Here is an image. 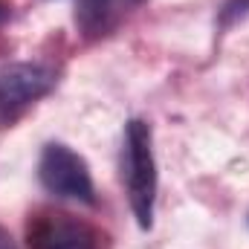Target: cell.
I'll use <instances>...</instances> for the list:
<instances>
[{"instance_id": "2", "label": "cell", "mask_w": 249, "mask_h": 249, "mask_svg": "<svg viewBox=\"0 0 249 249\" xmlns=\"http://www.w3.org/2000/svg\"><path fill=\"white\" fill-rule=\"evenodd\" d=\"M55 81L58 75L50 64H0V130L18 122L38 99H44L55 87Z\"/></svg>"}, {"instance_id": "4", "label": "cell", "mask_w": 249, "mask_h": 249, "mask_svg": "<svg viewBox=\"0 0 249 249\" xmlns=\"http://www.w3.org/2000/svg\"><path fill=\"white\" fill-rule=\"evenodd\" d=\"M102 235L81 217L67 212H35L26 223L29 249H99Z\"/></svg>"}, {"instance_id": "5", "label": "cell", "mask_w": 249, "mask_h": 249, "mask_svg": "<svg viewBox=\"0 0 249 249\" xmlns=\"http://www.w3.org/2000/svg\"><path fill=\"white\" fill-rule=\"evenodd\" d=\"M148 0H75V26L81 38L99 41L119 29V23L127 20L139 6Z\"/></svg>"}, {"instance_id": "3", "label": "cell", "mask_w": 249, "mask_h": 249, "mask_svg": "<svg viewBox=\"0 0 249 249\" xmlns=\"http://www.w3.org/2000/svg\"><path fill=\"white\" fill-rule=\"evenodd\" d=\"M38 180L53 197L87 203V206L96 200L93 177H90V168H87L84 157H78L64 142L44 145L41 160H38Z\"/></svg>"}, {"instance_id": "7", "label": "cell", "mask_w": 249, "mask_h": 249, "mask_svg": "<svg viewBox=\"0 0 249 249\" xmlns=\"http://www.w3.org/2000/svg\"><path fill=\"white\" fill-rule=\"evenodd\" d=\"M9 15H12V3L0 0V23H6V20H9Z\"/></svg>"}, {"instance_id": "1", "label": "cell", "mask_w": 249, "mask_h": 249, "mask_svg": "<svg viewBox=\"0 0 249 249\" xmlns=\"http://www.w3.org/2000/svg\"><path fill=\"white\" fill-rule=\"evenodd\" d=\"M122 177L130 200V212L139 229L154 226V203H157V160H154V136L151 124L130 119L124 124L122 142Z\"/></svg>"}, {"instance_id": "6", "label": "cell", "mask_w": 249, "mask_h": 249, "mask_svg": "<svg viewBox=\"0 0 249 249\" xmlns=\"http://www.w3.org/2000/svg\"><path fill=\"white\" fill-rule=\"evenodd\" d=\"M247 15H249V0H226L217 20H220V26H232V23H238Z\"/></svg>"}]
</instances>
